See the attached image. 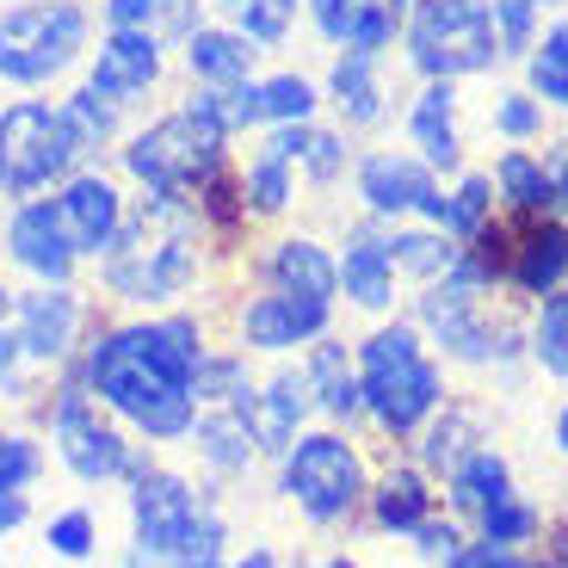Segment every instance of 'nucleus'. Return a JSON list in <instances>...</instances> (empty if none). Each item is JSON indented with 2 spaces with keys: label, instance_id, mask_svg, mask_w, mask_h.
Returning a JSON list of instances; mask_svg holds the SVG:
<instances>
[{
  "label": "nucleus",
  "instance_id": "obj_1",
  "mask_svg": "<svg viewBox=\"0 0 568 568\" xmlns=\"http://www.w3.org/2000/svg\"><path fill=\"white\" fill-rule=\"evenodd\" d=\"M211 235L185 192H130V211L118 242L93 260L100 297L118 315H155L192 303V291L211 272Z\"/></svg>",
  "mask_w": 568,
  "mask_h": 568
},
{
  "label": "nucleus",
  "instance_id": "obj_2",
  "mask_svg": "<svg viewBox=\"0 0 568 568\" xmlns=\"http://www.w3.org/2000/svg\"><path fill=\"white\" fill-rule=\"evenodd\" d=\"M124 568H229V507L216 483L185 476L149 452V464L124 483Z\"/></svg>",
  "mask_w": 568,
  "mask_h": 568
},
{
  "label": "nucleus",
  "instance_id": "obj_3",
  "mask_svg": "<svg viewBox=\"0 0 568 568\" xmlns=\"http://www.w3.org/2000/svg\"><path fill=\"white\" fill-rule=\"evenodd\" d=\"M81 377L93 389L112 420H124L136 433V445L149 452H168V445H185L192 420H199V396L185 384H173L155 358L142 353V341L130 334V315H105L93 322L81 346Z\"/></svg>",
  "mask_w": 568,
  "mask_h": 568
},
{
  "label": "nucleus",
  "instance_id": "obj_4",
  "mask_svg": "<svg viewBox=\"0 0 568 568\" xmlns=\"http://www.w3.org/2000/svg\"><path fill=\"white\" fill-rule=\"evenodd\" d=\"M26 414L43 433V445L57 452V464L69 469L81 488H124L130 476L149 464V445H136V433L93 402V389H87V377H81V358L50 371L43 396L31 402Z\"/></svg>",
  "mask_w": 568,
  "mask_h": 568
},
{
  "label": "nucleus",
  "instance_id": "obj_5",
  "mask_svg": "<svg viewBox=\"0 0 568 568\" xmlns=\"http://www.w3.org/2000/svg\"><path fill=\"white\" fill-rule=\"evenodd\" d=\"M353 358H358V389H365V420L384 439L408 445L439 414V402L452 396L445 389V358L426 346V334L408 315H384L353 346Z\"/></svg>",
  "mask_w": 568,
  "mask_h": 568
},
{
  "label": "nucleus",
  "instance_id": "obj_6",
  "mask_svg": "<svg viewBox=\"0 0 568 568\" xmlns=\"http://www.w3.org/2000/svg\"><path fill=\"white\" fill-rule=\"evenodd\" d=\"M229 161H235V142L185 100L155 118H136L112 149V168L130 192H185V199L204 180H216Z\"/></svg>",
  "mask_w": 568,
  "mask_h": 568
},
{
  "label": "nucleus",
  "instance_id": "obj_7",
  "mask_svg": "<svg viewBox=\"0 0 568 568\" xmlns=\"http://www.w3.org/2000/svg\"><path fill=\"white\" fill-rule=\"evenodd\" d=\"M272 488L284 495V507L297 513L315 531H341L365 513L371 495V464L358 452V439L346 426H322L297 433V445L272 464Z\"/></svg>",
  "mask_w": 568,
  "mask_h": 568
},
{
  "label": "nucleus",
  "instance_id": "obj_8",
  "mask_svg": "<svg viewBox=\"0 0 568 568\" xmlns=\"http://www.w3.org/2000/svg\"><path fill=\"white\" fill-rule=\"evenodd\" d=\"M100 13L87 0H13L0 7V81L13 93H50L87 62Z\"/></svg>",
  "mask_w": 568,
  "mask_h": 568
},
{
  "label": "nucleus",
  "instance_id": "obj_9",
  "mask_svg": "<svg viewBox=\"0 0 568 568\" xmlns=\"http://www.w3.org/2000/svg\"><path fill=\"white\" fill-rule=\"evenodd\" d=\"M408 322L426 334V346L445 365H469V371H513L526 358V327H513L507 315L488 303V291L464 278H439L414 291Z\"/></svg>",
  "mask_w": 568,
  "mask_h": 568
},
{
  "label": "nucleus",
  "instance_id": "obj_10",
  "mask_svg": "<svg viewBox=\"0 0 568 568\" xmlns=\"http://www.w3.org/2000/svg\"><path fill=\"white\" fill-rule=\"evenodd\" d=\"M396 50L414 81H483L500 69L495 7L488 0H414Z\"/></svg>",
  "mask_w": 568,
  "mask_h": 568
},
{
  "label": "nucleus",
  "instance_id": "obj_11",
  "mask_svg": "<svg viewBox=\"0 0 568 568\" xmlns=\"http://www.w3.org/2000/svg\"><path fill=\"white\" fill-rule=\"evenodd\" d=\"M81 149L69 136V118L57 100L26 93V100L0 105V199L26 204V199H50L69 173H81Z\"/></svg>",
  "mask_w": 568,
  "mask_h": 568
},
{
  "label": "nucleus",
  "instance_id": "obj_12",
  "mask_svg": "<svg viewBox=\"0 0 568 568\" xmlns=\"http://www.w3.org/2000/svg\"><path fill=\"white\" fill-rule=\"evenodd\" d=\"M93 322H100V303L87 297L81 284H19L13 297V334L38 371L74 365Z\"/></svg>",
  "mask_w": 568,
  "mask_h": 568
},
{
  "label": "nucleus",
  "instance_id": "obj_13",
  "mask_svg": "<svg viewBox=\"0 0 568 568\" xmlns=\"http://www.w3.org/2000/svg\"><path fill=\"white\" fill-rule=\"evenodd\" d=\"M322 334H334V303L266 291V284H254V291L229 310V341L254 358H291V353H303V346H315Z\"/></svg>",
  "mask_w": 568,
  "mask_h": 568
},
{
  "label": "nucleus",
  "instance_id": "obj_14",
  "mask_svg": "<svg viewBox=\"0 0 568 568\" xmlns=\"http://www.w3.org/2000/svg\"><path fill=\"white\" fill-rule=\"evenodd\" d=\"M173 74V50L149 31H124V26H100L93 50L81 62V81L105 100H118L124 112H142L149 93H161Z\"/></svg>",
  "mask_w": 568,
  "mask_h": 568
},
{
  "label": "nucleus",
  "instance_id": "obj_15",
  "mask_svg": "<svg viewBox=\"0 0 568 568\" xmlns=\"http://www.w3.org/2000/svg\"><path fill=\"white\" fill-rule=\"evenodd\" d=\"M439 173L414 155L408 142H384V149H358L353 161V199L371 223H420L426 204L439 199Z\"/></svg>",
  "mask_w": 568,
  "mask_h": 568
},
{
  "label": "nucleus",
  "instance_id": "obj_16",
  "mask_svg": "<svg viewBox=\"0 0 568 568\" xmlns=\"http://www.w3.org/2000/svg\"><path fill=\"white\" fill-rule=\"evenodd\" d=\"M0 266L19 284H81V254L69 247L50 199L7 204V229H0Z\"/></svg>",
  "mask_w": 568,
  "mask_h": 568
},
{
  "label": "nucleus",
  "instance_id": "obj_17",
  "mask_svg": "<svg viewBox=\"0 0 568 568\" xmlns=\"http://www.w3.org/2000/svg\"><path fill=\"white\" fill-rule=\"evenodd\" d=\"M50 204H57V223L69 235V247L81 254V266H93L118 242V229H124L130 185L118 180V168H81L50 192Z\"/></svg>",
  "mask_w": 568,
  "mask_h": 568
},
{
  "label": "nucleus",
  "instance_id": "obj_18",
  "mask_svg": "<svg viewBox=\"0 0 568 568\" xmlns=\"http://www.w3.org/2000/svg\"><path fill=\"white\" fill-rule=\"evenodd\" d=\"M254 284L315 303H341V260L310 229H278V235L254 242Z\"/></svg>",
  "mask_w": 568,
  "mask_h": 568
},
{
  "label": "nucleus",
  "instance_id": "obj_19",
  "mask_svg": "<svg viewBox=\"0 0 568 568\" xmlns=\"http://www.w3.org/2000/svg\"><path fill=\"white\" fill-rule=\"evenodd\" d=\"M408 13L414 0H303V26L327 50H358V57H389Z\"/></svg>",
  "mask_w": 568,
  "mask_h": 568
},
{
  "label": "nucleus",
  "instance_id": "obj_20",
  "mask_svg": "<svg viewBox=\"0 0 568 568\" xmlns=\"http://www.w3.org/2000/svg\"><path fill=\"white\" fill-rule=\"evenodd\" d=\"M464 100H457V81H420L402 105V136L408 149L426 161V168L452 180V173L469 168V149H464V124H457Z\"/></svg>",
  "mask_w": 568,
  "mask_h": 568
},
{
  "label": "nucleus",
  "instance_id": "obj_21",
  "mask_svg": "<svg viewBox=\"0 0 568 568\" xmlns=\"http://www.w3.org/2000/svg\"><path fill=\"white\" fill-rule=\"evenodd\" d=\"M322 105L334 112V124L346 136H365V130H384L396 112V93H389L384 57H358V50H334L322 74Z\"/></svg>",
  "mask_w": 568,
  "mask_h": 568
},
{
  "label": "nucleus",
  "instance_id": "obj_22",
  "mask_svg": "<svg viewBox=\"0 0 568 568\" xmlns=\"http://www.w3.org/2000/svg\"><path fill=\"white\" fill-rule=\"evenodd\" d=\"M185 452L199 457V476L216 483V488L247 483V476L266 464L247 408H199V420H192V433H185Z\"/></svg>",
  "mask_w": 568,
  "mask_h": 568
},
{
  "label": "nucleus",
  "instance_id": "obj_23",
  "mask_svg": "<svg viewBox=\"0 0 568 568\" xmlns=\"http://www.w3.org/2000/svg\"><path fill=\"white\" fill-rule=\"evenodd\" d=\"M334 260H341V297L353 303V310L365 315H389L402 297V272L396 260H389V242H384V223H353L341 235V247H334Z\"/></svg>",
  "mask_w": 568,
  "mask_h": 568
},
{
  "label": "nucleus",
  "instance_id": "obj_24",
  "mask_svg": "<svg viewBox=\"0 0 568 568\" xmlns=\"http://www.w3.org/2000/svg\"><path fill=\"white\" fill-rule=\"evenodd\" d=\"M247 420H254L260 457L278 464V457L297 445V433H310V426H315V396H310V384H303V365H284V358H278V371H266V377L254 384Z\"/></svg>",
  "mask_w": 568,
  "mask_h": 568
},
{
  "label": "nucleus",
  "instance_id": "obj_25",
  "mask_svg": "<svg viewBox=\"0 0 568 568\" xmlns=\"http://www.w3.org/2000/svg\"><path fill=\"white\" fill-rule=\"evenodd\" d=\"M562 284H568V216H513L507 291L538 303Z\"/></svg>",
  "mask_w": 568,
  "mask_h": 568
},
{
  "label": "nucleus",
  "instance_id": "obj_26",
  "mask_svg": "<svg viewBox=\"0 0 568 568\" xmlns=\"http://www.w3.org/2000/svg\"><path fill=\"white\" fill-rule=\"evenodd\" d=\"M303 384L315 396V420L322 426H346L353 433L365 420V389H358V358L341 334H322L315 346H303Z\"/></svg>",
  "mask_w": 568,
  "mask_h": 568
},
{
  "label": "nucleus",
  "instance_id": "obj_27",
  "mask_svg": "<svg viewBox=\"0 0 568 568\" xmlns=\"http://www.w3.org/2000/svg\"><path fill=\"white\" fill-rule=\"evenodd\" d=\"M173 69L192 87H235V81H247V74H260V50L229 26V19H204V26L173 50Z\"/></svg>",
  "mask_w": 568,
  "mask_h": 568
},
{
  "label": "nucleus",
  "instance_id": "obj_28",
  "mask_svg": "<svg viewBox=\"0 0 568 568\" xmlns=\"http://www.w3.org/2000/svg\"><path fill=\"white\" fill-rule=\"evenodd\" d=\"M365 513H371V526L389 531V538H408L420 519H433L439 513V483L426 476L420 464H389L371 476V495H365Z\"/></svg>",
  "mask_w": 568,
  "mask_h": 568
},
{
  "label": "nucleus",
  "instance_id": "obj_29",
  "mask_svg": "<svg viewBox=\"0 0 568 568\" xmlns=\"http://www.w3.org/2000/svg\"><path fill=\"white\" fill-rule=\"evenodd\" d=\"M235 173H242V204L254 216V229H272L297 211V192H303L297 161L272 155L260 136H247V149H235Z\"/></svg>",
  "mask_w": 568,
  "mask_h": 568
},
{
  "label": "nucleus",
  "instance_id": "obj_30",
  "mask_svg": "<svg viewBox=\"0 0 568 568\" xmlns=\"http://www.w3.org/2000/svg\"><path fill=\"white\" fill-rule=\"evenodd\" d=\"M408 445H414V464L439 483L452 464H464L476 445H488V414L476 408V402H464V396H445L439 414H433V420H426Z\"/></svg>",
  "mask_w": 568,
  "mask_h": 568
},
{
  "label": "nucleus",
  "instance_id": "obj_31",
  "mask_svg": "<svg viewBox=\"0 0 568 568\" xmlns=\"http://www.w3.org/2000/svg\"><path fill=\"white\" fill-rule=\"evenodd\" d=\"M57 105H62V118H69V136H74V149H81L87 168H112V149L124 142V130L136 124V112H124L118 100L93 93L87 81H74Z\"/></svg>",
  "mask_w": 568,
  "mask_h": 568
},
{
  "label": "nucleus",
  "instance_id": "obj_32",
  "mask_svg": "<svg viewBox=\"0 0 568 568\" xmlns=\"http://www.w3.org/2000/svg\"><path fill=\"white\" fill-rule=\"evenodd\" d=\"M495 216H500V204H495V180H488V168H464V173H452V180L439 185V199L426 204L420 223H433L439 235H452V242L464 247L469 235H483Z\"/></svg>",
  "mask_w": 568,
  "mask_h": 568
},
{
  "label": "nucleus",
  "instance_id": "obj_33",
  "mask_svg": "<svg viewBox=\"0 0 568 568\" xmlns=\"http://www.w3.org/2000/svg\"><path fill=\"white\" fill-rule=\"evenodd\" d=\"M439 483H445V513H457V519H476L488 500H500L507 488H519V483H513L507 452H495V445H476L464 464L445 469Z\"/></svg>",
  "mask_w": 568,
  "mask_h": 568
},
{
  "label": "nucleus",
  "instance_id": "obj_34",
  "mask_svg": "<svg viewBox=\"0 0 568 568\" xmlns=\"http://www.w3.org/2000/svg\"><path fill=\"white\" fill-rule=\"evenodd\" d=\"M204 19H211L204 0H100V26L149 31V38H161L168 50H180Z\"/></svg>",
  "mask_w": 568,
  "mask_h": 568
},
{
  "label": "nucleus",
  "instance_id": "obj_35",
  "mask_svg": "<svg viewBox=\"0 0 568 568\" xmlns=\"http://www.w3.org/2000/svg\"><path fill=\"white\" fill-rule=\"evenodd\" d=\"M488 180H495V204L507 216H550V180H544V155L531 142H507Z\"/></svg>",
  "mask_w": 568,
  "mask_h": 568
},
{
  "label": "nucleus",
  "instance_id": "obj_36",
  "mask_svg": "<svg viewBox=\"0 0 568 568\" xmlns=\"http://www.w3.org/2000/svg\"><path fill=\"white\" fill-rule=\"evenodd\" d=\"M384 242H389V260H396L402 284H439L445 272L457 266V242L439 235L433 223H384Z\"/></svg>",
  "mask_w": 568,
  "mask_h": 568
},
{
  "label": "nucleus",
  "instance_id": "obj_37",
  "mask_svg": "<svg viewBox=\"0 0 568 568\" xmlns=\"http://www.w3.org/2000/svg\"><path fill=\"white\" fill-rule=\"evenodd\" d=\"M254 384H260L254 353H242L235 341H211L199 377H192V396H199V408H247Z\"/></svg>",
  "mask_w": 568,
  "mask_h": 568
},
{
  "label": "nucleus",
  "instance_id": "obj_38",
  "mask_svg": "<svg viewBox=\"0 0 568 568\" xmlns=\"http://www.w3.org/2000/svg\"><path fill=\"white\" fill-rule=\"evenodd\" d=\"M469 526H476V538H483V544H500V550H531V544L544 538V507L531 495H519V488H507V495L488 500Z\"/></svg>",
  "mask_w": 568,
  "mask_h": 568
},
{
  "label": "nucleus",
  "instance_id": "obj_39",
  "mask_svg": "<svg viewBox=\"0 0 568 568\" xmlns=\"http://www.w3.org/2000/svg\"><path fill=\"white\" fill-rule=\"evenodd\" d=\"M327 105H322V81L303 69H272L260 74V118L266 124H315Z\"/></svg>",
  "mask_w": 568,
  "mask_h": 568
},
{
  "label": "nucleus",
  "instance_id": "obj_40",
  "mask_svg": "<svg viewBox=\"0 0 568 568\" xmlns=\"http://www.w3.org/2000/svg\"><path fill=\"white\" fill-rule=\"evenodd\" d=\"M526 358L550 384H568V284L550 291V297H538L531 327H526Z\"/></svg>",
  "mask_w": 568,
  "mask_h": 568
},
{
  "label": "nucleus",
  "instance_id": "obj_41",
  "mask_svg": "<svg viewBox=\"0 0 568 568\" xmlns=\"http://www.w3.org/2000/svg\"><path fill=\"white\" fill-rule=\"evenodd\" d=\"M353 136H346L341 124H315V142H310V155L297 161V180L303 192H315V199H327V192H341L346 180H353Z\"/></svg>",
  "mask_w": 568,
  "mask_h": 568
},
{
  "label": "nucleus",
  "instance_id": "obj_42",
  "mask_svg": "<svg viewBox=\"0 0 568 568\" xmlns=\"http://www.w3.org/2000/svg\"><path fill=\"white\" fill-rule=\"evenodd\" d=\"M526 93H538L550 112H568V13L544 26V38L526 57Z\"/></svg>",
  "mask_w": 568,
  "mask_h": 568
},
{
  "label": "nucleus",
  "instance_id": "obj_43",
  "mask_svg": "<svg viewBox=\"0 0 568 568\" xmlns=\"http://www.w3.org/2000/svg\"><path fill=\"white\" fill-rule=\"evenodd\" d=\"M229 26L242 31L260 57H278L303 26V0H242V7L229 13Z\"/></svg>",
  "mask_w": 568,
  "mask_h": 568
},
{
  "label": "nucleus",
  "instance_id": "obj_44",
  "mask_svg": "<svg viewBox=\"0 0 568 568\" xmlns=\"http://www.w3.org/2000/svg\"><path fill=\"white\" fill-rule=\"evenodd\" d=\"M50 469L38 426H0V495H31Z\"/></svg>",
  "mask_w": 568,
  "mask_h": 568
},
{
  "label": "nucleus",
  "instance_id": "obj_45",
  "mask_svg": "<svg viewBox=\"0 0 568 568\" xmlns=\"http://www.w3.org/2000/svg\"><path fill=\"white\" fill-rule=\"evenodd\" d=\"M43 544H50V556H62V562H100V513L93 507H57L50 519H43Z\"/></svg>",
  "mask_w": 568,
  "mask_h": 568
},
{
  "label": "nucleus",
  "instance_id": "obj_46",
  "mask_svg": "<svg viewBox=\"0 0 568 568\" xmlns=\"http://www.w3.org/2000/svg\"><path fill=\"white\" fill-rule=\"evenodd\" d=\"M488 124H495L500 142H538L544 124H550V105L538 93H526V87H500L495 105H488Z\"/></svg>",
  "mask_w": 568,
  "mask_h": 568
},
{
  "label": "nucleus",
  "instance_id": "obj_47",
  "mask_svg": "<svg viewBox=\"0 0 568 568\" xmlns=\"http://www.w3.org/2000/svg\"><path fill=\"white\" fill-rule=\"evenodd\" d=\"M43 384H50V371L31 365L19 334H13V322H7L0 327V402H7V408H31V402L43 396Z\"/></svg>",
  "mask_w": 568,
  "mask_h": 568
},
{
  "label": "nucleus",
  "instance_id": "obj_48",
  "mask_svg": "<svg viewBox=\"0 0 568 568\" xmlns=\"http://www.w3.org/2000/svg\"><path fill=\"white\" fill-rule=\"evenodd\" d=\"M488 7H495L500 62H526L531 43L544 38V7H538V0H488Z\"/></svg>",
  "mask_w": 568,
  "mask_h": 568
},
{
  "label": "nucleus",
  "instance_id": "obj_49",
  "mask_svg": "<svg viewBox=\"0 0 568 568\" xmlns=\"http://www.w3.org/2000/svg\"><path fill=\"white\" fill-rule=\"evenodd\" d=\"M408 544H414V556L420 562H433V568H452V556L464 550V526H457V513H433V519H420V526L408 531Z\"/></svg>",
  "mask_w": 568,
  "mask_h": 568
},
{
  "label": "nucleus",
  "instance_id": "obj_50",
  "mask_svg": "<svg viewBox=\"0 0 568 568\" xmlns=\"http://www.w3.org/2000/svg\"><path fill=\"white\" fill-rule=\"evenodd\" d=\"M538 155H544V180H550V216H568V136H550Z\"/></svg>",
  "mask_w": 568,
  "mask_h": 568
},
{
  "label": "nucleus",
  "instance_id": "obj_51",
  "mask_svg": "<svg viewBox=\"0 0 568 568\" xmlns=\"http://www.w3.org/2000/svg\"><path fill=\"white\" fill-rule=\"evenodd\" d=\"M519 562H526V550H500V544H483V538H469L452 556V568H519Z\"/></svg>",
  "mask_w": 568,
  "mask_h": 568
},
{
  "label": "nucleus",
  "instance_id": "obj_52",
  "mask_svg": "<svg viewBox=\"0 0 568 568\" xmlns=\"http://www.w3.org/2000/svg\"><path fill=\"white\" fill-rule=\"evenodd\" d=\"M31 519H38V500H31V495H0V538L26 531Z\"/></svg>",
  "mask_w": 568,
  "mask_h": 568
},
{
  "label": "nucleus",
  "instance_id": "obj_53",
  "mask_svg": "<svg viewBox=\"0 0 568 568\" xmlns=\"http://www.w3.org/2000/svg\"><path fill=\"white\" fill-rule=\"evenodd\" d=\"M229 568H284V562H278V550H272V544H247L242 556H229Z\"/></svg>",
  "mask_w": 568,
  "mask_h": 568
},
{
  "label": "nucleus",
  "instance_id": "obj_54",
  "mask_svg": "<svg viewBox=\"0 0 568 568\" xmlns=\"http://www.w3.org/2000/svg\"><path fill=\"white\" fill-rule=\"evenodd\" d=\"M13 297H19V284H13V272L0 266V327L13 322Z\"/></svg>",
  "mask_w": 568,
  "mask_h": 568
},
{
  "label": "nucleus",
  "instance_id": "obj_55",
  "mask_svg": "<svg viewBox=\"0 0 568 568\" xmlns=\"http://www.w3.org/2000/svg\"><path fill=\"white\" fill-rule=\"evenodd\" d=\"M550 439H556V452L568 457V402H562V408H556V426H550Z\"/></svg>",
  "mask_w": 568,
  "mask_h": 568
},
{
  "label": "nucleus",
  "instance_id": "obj_56",
  "mask_svg": "<svg viewBox=\"0 0 568 568\" xmlns=\"http://www.w3.org/2000/svg\"><path fill=\"white\" fill-rule=\"evenodd\" d=\"M303 568H358V556H346V550H334V556H322V562H303Z\"/></svg>",
  "mask_w": 568,
  "mask_h": 568
},
{
  "label": "nucleus",
  "instance_id": "obj_57",
  "mask_svg": "<svg viewBox=\"0 0 568 568\" xmlns=\"http://www.w3.org/2000/svg\"><path fill=\"white\" fill-rule=\"evenodd\" d=\"M235 7H242V0H204V13H211V19H229Z\"/></svg>",
  "mask_w": 568,
  "mask_h": 568
},
{
  "label": "nucleus",
  "instance_id": "obj_58",
  "mask_svg": "<svg viewBox=\"0 0 568 568\" xmlns=\"http://www.w3.org/2000/svg\"><path fill=\"white\" fill-rule=\"evenodd\" d=\"M550 556H556V568H568V526L556 531V550H550Z\"/></svg>",
  "mask_w": 568,
  "mask_h": 568
},
{
  "label": "nucleus",
  "instance_id": "obj_59",
  "mask_svg": "<svg viewBox=\"0 0 568 568\" xmlns=\"http://www.w3.org/2000/svg\"><path fill=\"white\" fill-rule=\"evenodd\" d=\"M519 568H556V556H538V550H526V562Z\"/></svg>",
  "mask_w": 568,
  "mask_h": 568
},
{
  "label": "nucleus",
  "instance_id": "obj_60",
  "mask_svg": "<svg viewBox=\"0 0 568 568\" xmlns=\"http://www.w3.org/2000/svg\"><path fill=\"white\" fill-rule=\"evenodd\" d=\"M538 7H544V13H556V7H568V0H538Z\"/></svg>",
  "mask_w": 568,
  "mask_h": 568
},
{
  "label": "nucleus",
  "instance_id": "obj_61",
  "mask_svg": "<svg viewBox=\"0 0 568 568\" xmlns=\"http://www.w3.org/2000/svg\"><path fill=\"white\" fill-rule=\"evenodd\" d=\"M0 229H7V199H0Z\"/></svg>",
  "mask_w": 568,
  "mask_h": 568
},
{
  "label": "nucleus",
  "instance_id": "obj_62",
  "mask_svg": "<svg viewBox=\"0 0 568 568\" xmlns=\"http://www.w3.org/2000/svg\"><path fill=\"white\" fill-rule=\"evenodd\" d=\"M87 7H100V0H87Z\"/></svg>",
  "mask_w": 568,
  "mask_h": 568
}]
</instances>
